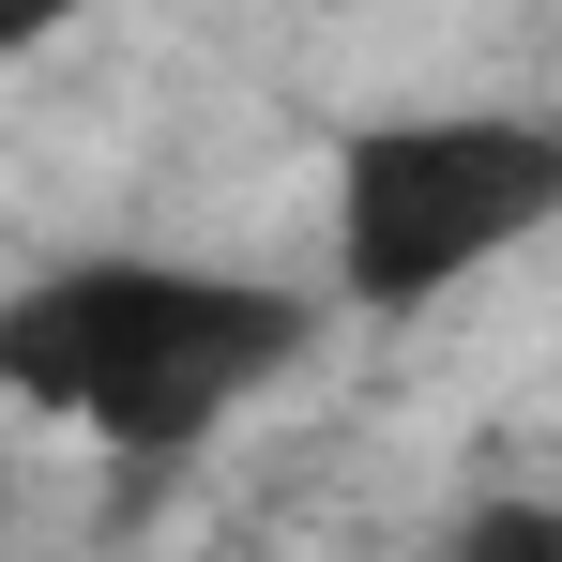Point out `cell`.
Returning <instances> with one entry per match:
<instances>
[{
    "label": "cell",
    "mask_w": 562,
    "mask_h": 562,
    "mask_svg": "<svg viewBox=\"0 0 562 562\" xmlns=\"http://www.w3.org/2000/svg\"><path fill=\"white\" fill-rule=\"evenodd\" d=\"M304 304L274 274H213V259H61L0 304V395L122 441V457H183L244 395L304 366Z\"/></svg>",
    "instance_id": "cell-1"
},
{
    "label": "cell",
    "mask_w": 562,
    "mask_h": 562,
    "mask_svg": "<svg viewBox=\"0 0 562 562\" xmlns=\"http://www.w3.org/2000/svg\"><path fill=\"white\" fill-rule=\"evenodd\" d=\"M562 213V122L532 106H411V122H366L335 153V289L366 319H411L471 289L486 259H517Z\"/></svg>",
    "instance_id": "cell-2"
},
{
    "label": "cell",
    "mask_w": 562,
    "mask_h": 562,
    "mask_svg": "<svg viewBox=\"0 0 562 562\" xmlns=\"http://www.w3.org/2000/svg\"><path fill=\"white\" fill-rule=\"evenodd\" d=\"M92 0H0V61H31V46H61Z\"/></svg>",
    "instance_id": "cell-3"
}]
</instances>
